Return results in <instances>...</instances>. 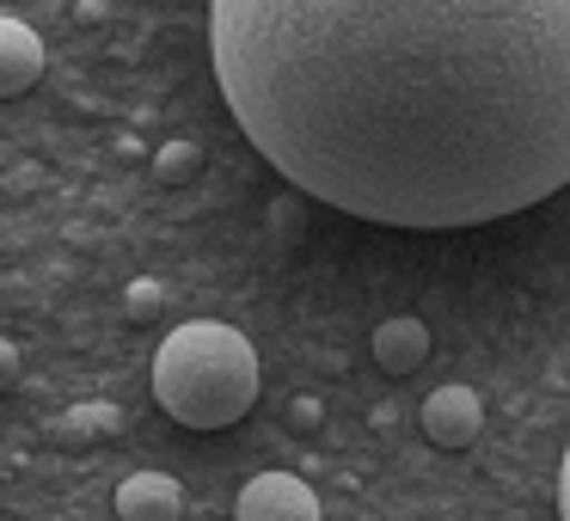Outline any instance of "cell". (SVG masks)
Segmentation results:
<instances>
[{
    "label": "cell",
    "instance_id": "obj_1",
    "mask_svg": "<svg viewBox=\"0 0 570 521\" xmlns=\"http://www.w3.org/2000/svg\"><path fill=\"white\" fill-rule=\"evenodd\" d=\"M215 80L252 148L381 227H484L570 185V0H215Z\"/></svg>",
    "mask_w": 570,
    "mask_h": 521
},
{
    "label": "cell",
    "instance_id": "obj_2",
    "mask_svg": "<svg viewBox=\"0 0 570 521\" xmlns=\"http://www.w3.org/2000/svg\"><path fill=\"white\" fill-rule=\"evenodd\" d=\"M258 350L222 320H190L160 337L154 399L185 430H234L258 405Z\"/></svg>",
    "mask_w": 570,
    "mask_h": 521
},
{
    "label": "cell",
    "instance_id": "obj_3",
    "mask_svg": "<svg viewBox=\"0 0 570 521\" xmlns=\"http://www.w3.org/2000/svg\"><path fill=\"white\" fill-rule=\"evenodd\" d=\"M234 521H320V497L295 472H258L239 484Z\"/></svg>",
    "mask_w": 570,
    "mask_h": 521
},
{
    "label": "cell",
    "instance_id": "obj_4",
    "mask_svg": "<svg viewBox=\"0 0 570 521\" xmlns=\"http://www.w3.org/2000/svg\"><path fill=\"white\" fill-rule=\"evenodd\" d=\"M479 430H484V405H479L472 386L448 381V386H435V393L423 399V435H430L435 448H472Z\"/></svg>",
    "mask_w": 570,
    "mask_h": 521
},
{
    "label": "cell",
    "instance_id": "obj_5",
    "mask_svg": "<svg viewBox=\"0 0 570 521\" xmlns=\"http://www.w3.org/2000/svg\"><path fill=\"white\" fill-rule=\"evenodd\" d=\"M43 80V43L26 19L0 13V99H19Z\"/></svg>",
    "mask_w": 570,
    "mask_h": 521
},
{
    "label": "cell",
    "instance_id": "obj_6",
    "mask_svg": "<svg viewBox=\"0 0 570 521\" xmlns=\"http://www.w3.org/2000/svg\"><path fill=\"white\" fill-rule=\"evenodd\" d=\"M185 515V491L166 472H129L117 484V521H178Z\"/></svg>",
    "mask_w": 570,
    "mask_h": 521
},
{
    "label": "cell",
    "instance_id": "obj_7",
    "mask_svg": "<svg viewBox=\"0 0 570 521\" xmlns=\"http://www.w3.org/2000/svg\"><path fill=\"white\" fill-rule=\"evenodd\" d=\"M423 356H430V325L411 320V313H399V320H386L381 332H374V362H381L386 374H417Z\"/></svg>",
    "mask_w": 570,
    "mask_h": 521
},
{
    "label": "cell",
    "instance_id": "obj_8",
    "mask_svg": "<svg viewBox=\"0 0 570 521\" xmlns=\"http://www.w3.org/2000/svg\"><path fill=\"white\" fill-rule=\"evenodd\" d=\"M117 430H124V405H68L62 417L50 423V435L62 448H87V442L117 435Z\"/></svg>",
    "mask_w": 570,
    "mask_h": 521
},
{
    "label": "cell",
    "instance_id": "obj_9",
    "mask_svg": "<svg viewBox=\"0 0 570 521\" xmlns=\"http://www.w3.org/2000/svg\"><path fill=\"white\" fill-rule=\"evenodd\" d=\"M197 173H203V148L197 141H160V148H154V178H160V185H197Z\"/></svg>",
    "mask_w": 570,
    "mask_h": 521
},
{
    "label": "cell",
    "instance_id": "obj_10",
    "mask_svg": "<svg viewBox=\"0 0 570 521\" xmlns=\"http://www.w3.org/2000/svg\"><path fill=\"white\" fill-rule=\"evenodd\" d=\"M124 313L136 325H154L166 313V283L160 276H136V283H129V295H124Z\"/></svg>",
    "mask_w": 570,
    "mask_h": 521
},
{
    "label": "cell",
    "instance_id": "obj_11",
    "mask_svg": "<svg viewBox=\"0 0 570 521\" xmlns=\"http://www.w3.org/2000/svg\"><path fill=\"white\" fill-rule=\"evenodd\" d=\"M7 386H19V344L13 337H0V393Z\"/></svg>",
    "mask_w": 570,
    "mask_h": 521
},
{
    "label": "cell",
    "instance_id": "obj_12",
    "mask_svg": "<svg viewBox=\"0 0 570 521\" xmlns=\"http://www.w3.org/2000/svg\"><path fill=\"white\" fill-rule=\"evenodd\" d=\"M288 417H295V430H313V423L325 417V405H320V399H295V405H288Z\"/></svg>",
    "mask_w": 570,
    "mask_h": 521
},
{
    "label": "cell",
    "instance_id": "obj_13",
    "mask_svg": "<svg viewBox=\"0 0 570 521\" xmlns=\"http://www.w3.org/2000/svg\"><path fill=\"white\" fill-rule=\"evenodd\" d=\"M558 515L570 521V448H564V472H558Z\"/></svg>",
    "mask_w": 570,
    "mask_h": 521
}]
</instances>
